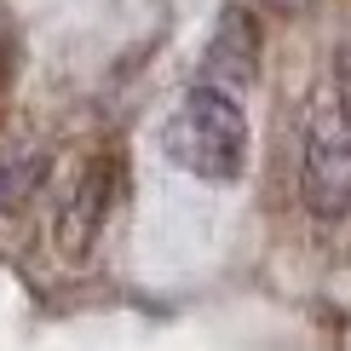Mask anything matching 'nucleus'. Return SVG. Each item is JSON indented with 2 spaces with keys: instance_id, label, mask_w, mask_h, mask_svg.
I'll return each instance as SVG.
<instances>
[{
  "instance_id": "nucleus-7",
  "label": "nucleus",
  "mask_w": 351,
  "mask_h": 351,
  "mask_svg": "<svg viewBox=\"0 0 351 351\" xmlns=\"http://www.w3.org/2000/svg\"><path fill=\"white\" fill-rule=\"evenodd\" d=\"M340 86H351V40L340 47Z\"/></svg>"
},
{
  "instance_id": "nucleus-2",
  "label": "nucleus",
  "mask_w": 351,
  "mask_h": 351,
  "mask_svg": "<svg viewBox=\"0 0 351 351\" xmlns=\"http://www.w3.org/2000/svg\"><path fill=\"white\" fill-rule=\"evenodd\" d=\"M300 196L317 219L351 213V86H323L305 115L300 150Z\"/></svg>"
},
{
  "instance_id": "nucleus-5",
  "label": "nucleus",
  "mask_w": 351,
  "mask_h": 351,
  "mask_svg": "<svg viewBox=\"0 0 351 351\" xmlns=\"http://www.w3.org/2000/svg\"><path fill=\"white\" fill-rule=\"evenodd\" d=\"M47 179V150L40 144H0V213L23 208Z\"/></svg>"
},
{
  "instance_id": "nucleus-3",
  "label": "nucleus",
  "mask_w": 351,
  "mask_h": 351,
  "mask_svg": "<svg viewBox=\"0 0 351 351\" xmlns=\"http://www.w3.org/2000/svg\"><path fill=\"white\" fill-rule=\"evenodd\" d=\"M115 190H121V162H115V156H93V162L75 173L69 196L58 202L52 242H58V254H64L69 265H81V259L93 254V242L104 237L110 208H115Z\"/></svg>"
},
{
  "instance_id": "nucleus-1",
  "label": "nucleus",
  "mask_w": 351,
  "mask_h": 351,
  "mask_svg": "<svg viewBox=\"0 0 351 351\" xmlns=\"http://www.w3.org/2000/svg\"><path fill=\"white\" fill-rule=\"evenodd\" d=\"M162 150L167 162H179L196 179H237L247 167V121L242 104L225 86H190L179 98V110L162 127Z\"/></svg>"
},
{
  "instance_id": "nucleus-6",
  "label": "nucleus",
  "mask_w": 351,
  "mask_h": 351,
  "mask_svg": "<svg viewBox=\"0 0 351 351\" xmlns=\"http://www.w3.org/2000/svg\"><path fill=\"white\" fill-rule=\"evenodd\" d=\"M271 12H282V18H300V12H311V0H265Z\"/></svg>"
},
{
  "instance_id": "nucleus-4",
  "label": "nucleus",
  "mask_w": 351,
  "mask_h": 351,
  "mask_svg": "<svg viewBox=\"0 0 351 351\" xmlns=\"http://www.w3.org/2000/svg\"><path fill=\"white\" fill-rule=\"evenodd\" d=\"M254 75H259V18L247 6H225L208 35V52H202V86L237 93Z\"/></svg>"
}]
</instances>
